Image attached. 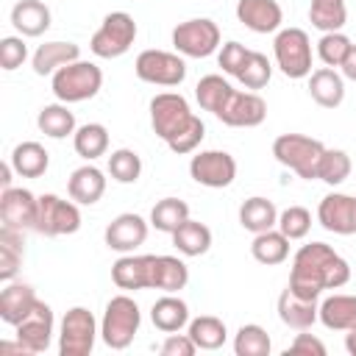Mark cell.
<instances>
[{
    "instance_id": "cell-3",
    "label": "cell",
    "mask_w": 356,
    "mask_h": 356,
    "mask_svg": "<svg viewBox=\"0 0 356 356\" xmlns=\"http://www.w3.org/2000/svg\"><path fill=\"white\" fill-rule=\"evenodd\" d=\"M323 153H325V145L320 139L306 136V134H281L273 142L275 161L284 164L286 170H292L303 181L317 178V167H320Z\"/></svg>"
},
{
    "instance_id": "cell-45",
    "label": "cell",
    "mask_w": 356,
    "mask_h": 356,
    "mask_svg": "<svg viewBox=\"0 0 356 356\" xmlns=\"http://www.w3.org/2000/svg\"><path fill=\"white\" fill-rule=\"evenodd\" d=\"M286 239H303L312 228V211L303 206H289L278 214V225H275Z\"/></svg>"
},
{
    "instance_id": "cell-11",
    "label": "cell",
    "mask_w": 356,
    "mask_h": 356,
    "mask_svg": "<svg viewBox=\"0 0 356 356\" xmlns=\"http://www.w3.org/2000/svg\"><path fill=\"white\" fill-rule=\"evenodd\" d=\"M81 228V211L78 203L70 197L58 195H39V214H36V228L42 236H67Z\"/></svg>"
},
{
    "instance_id": "cell-4",
    "label": "cell",
    "mask_w": 356,
    "mask_h": 356,
    "mask_svg": "<svg viewBox=\"0 0 356 356\" xmlns=\"http://www.w3.org/2000/svg\"><path fill=\"white\" fill-rule=\"evenodd\" d=\"M50 86H53V95L61 103H67V106L70 103H83V100H92L100 92V86H103V70L97 64H92V61L78 58V61L56 70Z\"/></svg>"
},
{
    "instance_id": "cell-5",
    "label": "cell",
    "mask_w": 356,
    "mask_h": 356,
    "mask_svg": "<svg viewBox=\"0 0 356 356\" xmlns=\"http://www.w3.org/2000/svg\"><path fill=\"white\" fill-rule=\"evenodd\" d=\"M139 323H142V312L136 300L128 295H114L106 303V312L100 320V339L111 350H125L139 334Z\"/></svg>"
},
{
    "instance_id": "cell-26",
    "label": "cell",
    "mask_w": 356,
    "mask_h": 356,
    "mask_svg": "<svg viewBox=\"0 0 356 356\" xmlns=\"http://www.w3.org/2000/svg\"><path fill=\"white\" fill-rule=\"evenodd\" d=\"M317 317L331 331H350V328H356V295H342V292L328 295L320 303Z\"/></svg>"
},
{
    "instance_id": "cell-28",
    "label": "cell",
    "mask_w": 356,
    "mask_h": 356,
    "mask_svg": "<svg viewBox=\"0 0 356 356\" xmlns=\"http://www.w3.org/2000/svg\"><path fill=\"white\" fill-rule=\"evenodd\" d=\"M11 25L19 36H42L50 28V8L42 0H19L11 8Z\"/></svg>"
},
{
    "instance_id": "cell-1",
    "label": "cell",
    "mask_w": 356,
    "mask_h": 356,
    "mask_svg": "<svg viewBox=\"0 0 356 356\" xmlns=\"http://www.w3.org/2000/svg\"><path fill=\"white\" fill-rule=\"evenodd\" d=\"M350 281V264L325 242L303 245L289 270V289L303 298H320L325 289H339Z\"/></svg>"
},
{
    "instance_id": "cell-43",
    "label": "cell",
    "mask_w": 356,
    "mask_h": 356,
    "mask_svg": "<svg viewBox=\"0 0 356 356\" xmlns=\"http://www.w3.org/2000/svg\"><path fill=\"white\" fill-rule=\"evenodd\" d=\"M348 175H350V156L345 150L325 147L320 167H317V178L328 186H339L342 181H348Z\"/></svg>"
},
{
    "instance_id": "cell-36",
    "label": "cell",
    "mask_w": 356,
    "mask_h": 356,
    "mask_svg": "<svg viewBox=\"0 0 356 356\" xmlns=\"http://www.w3.org/2000/svg\"><path fill=\"white\" fill-rule=\"evenodd\" d=\"M72 147L81 159L95 161L100 156H106L108 150V128L100 122H86L72 134Z\"/></svg>"
},
{
    "instance_id": "cell-21",
    "label": "cell",
    "mask_w": 356,
    "mask_h": 356,
    "mask_svg": "<svg viewBox=\"0 0 356 356\" xmlns=\"http://www.w3.org/2000/svg\"><path fill=\"white\" fill-rule=\"evenodd\" d=\"M106 192V175L103 170H97L95 164H83L78 170H72L70 181H67V195L78 203V206H95Z\"/></svg>"
},
{
    "instance_id": "cell-12",
    "label": "cell",
    "mask_w": 356,
    "mask_h": 356,
    "mask_svg": "<svg viewBox=\"0 0 356 356\" xmlns=\"http://www.w3.org/2000/svg\"><path fill=\"white\" fill-rule=\"evenodd\" d=\"M189 175L200 186L225 189L236 178V159L225 150H200L189 161Z\"/></svg>"
},
{
    "instance_id": "cell-29",
    "label": "cell",
    "mask_w": 356,
    "mask_h": 356,
    "mask_svg": "<svg viewBox=\"0 0 356 356\" xmlns=\"http://www.w3.org/2000/svg\"><path fill=\"white\" fill-rule=\"evenodd\" d=\"M239 225L250 234H261L278 225V209L270 197L253 195L239 206Z\"/></svg>"
},
{
    "instance_id": "cell-24",
    "label": "cell",
    "mask_w": 356,
    "mask_h": 356,
    "mask_svg": "<svg viewBox=\"0 0 356 356\" xmlns=\"http://www.w3.org/2000/svg\"><path fill=\"white\" fill-rule=\"evenodd\" d=\"M81 58V47L75 42H44L36 47L31 64L36 75H53L56 70L72 64Z\"/></svg>"
},
{
    "instance_id": "cell-42",
    "label": "cell",
    "mask_w": 356,
    "mask_h": 356,
    "mask_svg": "<svg viewBox=\"0 0 356 356\" xmlns=\"http://www.w3.org/2000/svg\"><path fill=\"white\" fill-rule=\"evenodd\" d=\"M108 175L117 184H136L142 175V159L131 147H120L108 156Z\"/></svg>"
},
{
    "instance_id": "cell-13",
    "label": "cell",
    "mask_w": 356,
    "mask_h": 356,
    "mask_svg": "<svg viewBox=\"0 0 356 356\" xmlns=\"http://www.w3.org/2000/svg\"><path fill=\"white\" fill-rule=\"evenodd\" d=\"M214 117L220 122L231 125V128H256L267 117V103L256 92H239V89H234L228 95V100L222 103V108Z\"/></svg>"
},
{
    "instance_id": "cell-18",
    "label": "cell",
    "mask_w": 356,
    "mask_h": 356,
    "mask_svg": "<svg viewBox=\"0 0 356 356\" xmlns=\"http://www.w3.org/2000/svg\"><path fill=\"white\" fill-rule=\"evenodd\" d=\"M236 19L253 33H275L284 22V8L278 0H239Z\"/></svg>"
},
{
    "instance_id": "cell-7",
    "label": "cell",
    "mask_w": 356,
    "mask_h": 356,
    "mask_svg": "<svg viewBox=\"0 0 356 356\" xmlns=\"http://www.w3.org/2000/svg\"><path fill=\"white\" fill-rule=\"evenodd\" d=\"M136 39V22L128 11H111L103 17L100 28L89 39V50L97 58H120L131 50Z\"/></svg>"
},
{
    "instance_id": "cell-8",
    "label": "cell",
    "mask_w": 356,
    "mask_h": 356,
    "mask_svg": "<svg viewBox=\"0 0 356 356\" xmlns=\"http://www.w3.org/2000/svg\"><path fill=\"white\" fill-rule=\"evenodd\" d=\"M97 334H100V328H97L95 314L86 306H72L61 320L58 353L61 356H89Z\"/></svg>"
},
{
    "instance_id": "cell-17",
    "label": "cell",
    "mask_w": 356,
    "mask_h": 356,
    "mask_svg": "<svg viewBox=\"0 0 356 356\" xmlns=\"http://www.w3.org/2000/svg\"><path fill=\"white\" fill-rule=\"evenodd\" d=\"M147 220L134 214V211H125V214H117L106 231H103V239L108 245V250H117V253H134L145 239H147Z\"/></svg>"
},
{
    "instance_id": "cell-22",
    "label": "cell",
    "mask_w": 356,
    "mask_h": 356,
    "mask_svg": "<svg viewBox=\"0 0 356 356\" xmlns=\"http://www.w3.org/2000/svg\"><path fill=\"white\" fill-rule=\"evenodd\" d=\"M36 292L31 284L22 281H6L3 292H0V320L8 325H17L22 317H28V312L36 306Z\"/></svg>"
},
{
    "instance_id": "cell-30",
    "label": "cell",
    "mask_w": 356,
    "mask_h": 356,
    "mask_svg": "<svg viewBox=\"0 0 356 356\" xmlns=\"http://www.w3.org/2000/svg\"><path fill=\"white\" fill-rule=\"evenodd\" d=\"M8 161H11V167H14L17 175H22V178H39L50 167V153L39 142H19L11 150Z\"/></svg>"
},
{
    "instance_id": "cell-15",
    "label": "cell",
    "mask_w": 356,
    "mask_h": 356,
    "mask_svg": "<svg viewBox=\"0 0 356 356\" xmlns=\"http://www.w3.org/2000/svg\"><path fill=\"white\" fill-rule=\"evenodd\" d=\"M53 309L44 300H36V306L28 312V317H22L14 325V331L17 339L28 348V353H44L53 339Z\"/></svg>"
},
{
    "instance_id": "cell-52",
    "label": "cell",
    "mask_w": 356,
    "mask_h": 356,
    "mask_svg": "<svg viewBox=\"0 0 356 356\" xmlns=\"http://www.w3.org/2000/svg\"><path fill=\"white\" fill-rule=\"evenodd\" d=\"M345 350H348L350 356H356V328H350V331L345 334Z\"/></svg>"
},
{
    "instance_id": "cell-14",
    "label": "cell",
    "mask_w": 356,
    "mask_h": 356,
    "mask_svg": "<svg viewBox=\"0 0 356 356\" xmlns=\"http://www.w3.org/2000/svg\"><path fill=\"white\" fill-rule=\"evenodd\" d=\"M317 222L339 236L356 234V195L328 192L317 206Z\"/></svg>"
},
{
    "instance_id": "cell-20",
    "label": "cell",
    "mask_w": 356,
    "mask_h": 356,
    "mask_svg": "<svg viewBox=\"0 0 356 356\" xmlns=\"http://www.w3.org/2000/svg\"><path fill=\"white\" fill-rule=\"evenodd\" d=\"M150 270H153V256H134L122 253L111 264V281L120 289H150Z\"/></svg>"
},
{
    "instance_id": "cell-37",
    "label": "cell",
    "mask_w": 356,
    "mask_h": 356,
    "mask_svg": "<svg viewBox=\"0 0 356 356\" xmlns=\"http://www.w3.org/2000/svg\"><path fill=\"white\" fill-rule=\"evenodd\" d=\"M309 22L323 33L342 31V25L348 22L345 0H312L309 3Z\"/></svg>"
},
{
    "instance_id": "cell-16",
    "label": "cell",
    "mask_w": 356,
    "mask_h": 356,
    "mask_svg": "<svg viewBox=\"0 0 356 356\" xmlns=\"http://www.w3.org/2000/svg\"><path fill=\"white\" fill-rule=\"evenodd\" d=\"M36 214H39V197L31 189L22 186H8L0 192V220L3 225L11 228H36Z\"/></svg>"
},
{
    "instance_id": "cell-10",
    "label": "cell",
    "mask_w": 356,
    "mask_h": 356,
    "mask_svg": "<svg viewBox=\"0 0 356 356\" xmlns=\"http://www.w3.org/2000/svg\"><path fill=\"white\" fill-rule=\"evenodd\" d=\"M134 72L139 81L153 83V86H178L186 78V61L178 53L142 50L134 61Z\"/></svg>"
},
{
    "instance_id": "cell-44",
    "label": "cell",
    "mask_w": 356,
    "mask_h": 356,
    "mask_svg": "<svg viewBox=\"0 0 356 356\" xmlns=\"http://www.w3.org/2000/svg\"><path fill=\"white\" fill-rule=\"evenodd\" d=\"M350 47H353V42L342 33V31H331V33H323L320 36V42H317V56H320V61L325 64V67H342V61H345V56L350 53Z\"/></svg>"
},
{
    "instance_id": "cell-51",
    "label": "cell",
    "mask_w": 356,
    "mask_h": 356,
    "mask_svg": "<svg viewBox=\"0 0 356 356\" xmlns=\"http://www.w3.org/2000/svg\"><path fill=\"white\" fill-rule=\"evenodd\" d=\"M11 172H14V167H11V161H6V164L0 167V186H3V189L11 186Z\"/></svg>"
},
{
    "instance_id": "cell-19",
    "label": "cell",
    "mask_w": 356,
    "mask_h": 356,
    "mask_svg": "<svg viewBox=\"0 0 356 356\" xmlns=\"http://www.w3.org/2000/svg\"><path fill=\"white\" fill-rule=\"evenodd\" d=\"M317 312H320V303H317L314 298H303V295L292 292L289 286L278 295V317H281L284 325H289V328H295V331L312 328V325L320 320Z\"/></svg>"
},
{
    "instance_id": "cell-48",
    "label": "cell",
    "mask_w": 356,
    "mask_h": 356,
    "mask_svg": "<svg viewBox=\"0 0 356 356\" xmlns=\"http://www.w3.org/2000/svg\"><path fill=\"white\" fill-rule=\"evenodd\" d=\"M161 356H195V350H197V345H195V339L189 337V334H167V339L161 342Z\"/></svg>"
},
{
    "instance_id": "cell-41",
    "label": "cell",
    "mask_w": 356,
    "mask_h": 356,
    "mask_svg": "<svg viewBox=\"0 0 356 356\" xmlns=\"http://www.w3.org/2000/svg\"><path fill=\"white\" fill-rule=\"evenodd\" d=\"M270 78H273V64H270V58H267L264 53H259V50H250V56H248L245 67L239 70L236 81H239L245 89L256 92V89H264V86L270 83Z\"/></svg>"
},
{
    "instance_id": "cell-49",
    "label": "cell",
    "mask_w": 356,
    "mask_h": 356,
    "mask_svg": "<svg viewBox=\"0 0 356 356\" xmlns=\"http://www.w3.org/2000/svg\"><path fill=\"white\" fill-rule=\"evenodd\" d=\"M289 353H303V356H325V345H323V339H317L314 334H309V328L306 331H300L295 339H292V345L286 348V356Z\"/></svg>"
},
{
    "instance_id": "cell-6",
    "label": "cell",
    "mask_w": 356,
    "mask_h": 356,
    "mask_svg": "<svg viewBox=\"0 0 356 356\" xmlns=\"http://www.w3.org/2000/svg\"><path fill=\"white\" fill-rule=\"evenodd\" d=\"M273 56L286 78L300 81L312 75V42L303 28H281L273 42Z\"/></svg>"
},
{
    "instance_id": "cell-25",
    "label": "cell",
    "mask_w": 356,
    "mask_h": 356,
    "mask_svg": "<svg viewBox=\"0 0 356 356\" xmlns=\"http://www.w3.org/2000/svg\"><path fill=\"white\" fill-rule=\"evenodd\" d=\"M150 320H153V325H156L159 331L175 334V331H181L184 325H189V306H186V300L178 298V292H164V295L153 303Z\"/></svg>"
},
{
    "instance_id": "cell-9",
    "label": "cell",
    "mask_w": 356,
    "mask_h": 356,
    "mask_svg": "<svg viewBox=\"0 0 356 356\" xmlns=\"http://www.w3.org/2000/svg\"><path fill=\"white\" fill-rule=\"evenodd\" d=\"M172 47L186 58H206L220 47V28L209 17H195L172 28Z\"/></svg>"
},
{
    "instance_id": "cell-2",
    "label": "cell",
    "mask_w": 356,
    "mask_h": 356,
    "mask_svg": "<svg viewBox=\"0 0 356 356\" xmlns=\"http://www.w3.org/2000/svg\"><path fill=\"white\" fill-rule=\"evenodd\" d=\"M150 125L159 139L178 156L195 153L206 136V125L200 117L192 114L189 103L178 92H159L150 100Z\"/></svg>"
},
{
    "instance_id": "cell-39",
    "label": "cell",
    "mask_w": 356,
    "mask_h": 356,
    "mask_svg": "<svg viewBox=\"0 0 356 356\" xmlns=\"http://www.w3.org/2000/svg\"><path fill=\"white\" fill-rule=\"evenodd\" d=\"M231 92H234V86L222 75H203L197 81V86H195V97H197L200 108L211 111V114H217L222 108V103L228 100Z\"/></svg>"
},
{
    "instance_id": "cell-40",
    "label": "cell",
    "mask_w": 356,
    "mask_h": 356,
    "mask_svg": "<svg viewBox=\"0 0 356 356\" xmlns=\"http://www.w3.org/2000/svg\"><path fill=\"white\" fill-rule=\"evenodd\" d=\"M270 348H273L270 334L261 325H256V323L239 325V331L234 337V353L236 356H267Z\"/></svg>"
},
{
    "instance_id": "cell-32",
    "label": "cell",
    "mask_w": 356,
    "mask_h": 356,
    "mask_svg": "<svg viewBox=\"0 0 356 356\" xmlns=\"http://www.w3.org/2000/svg\"><path fill=\"white\" fill-rule=\"evenodd\" d=\"M22 256H25V239L19 228L3 225L0 228V278L3 281H14L19 267H22Z\"/></svg>"
},
{
    "instance_id": "cell-34",
    "label": "cell",
    "mask_w": 356,
    "mask_h": 356,
    "mask_svg": "<svg viewBox=\"0 0 356 356\" xmlns=\"http://www.w3.org/2000/svg\"><path fill=\"white\" fill-rule=\"evenodd\" d=\"M289 242L278 228H270V231H261V234H253V245H250V253L259 264H267V267H275L281 261H286L289 256Z\"/></svg>"
},
{
    "instance_id": "cell-33",
    "label": "cell",
    "mask_w": 356,
    "mask_h": 356,
    "mask_svg": "<svg viewBox=\"0 0 356 356\" xmlns=\"http://www.w3.org/2000/svg\"><path fill=\"white\" fill-rule=\"evenodd\" d=\"M36 125L50 139H67V136H72L78 131L75 128V114L61 100L58 103H50V106H42L39 108V117H36Z\"/></svg>"
},
{
    "instance_id": "cell-47",
    "label": "cell",
    "mask_w": 356,
    "mask_h": 356,
    "mask_svg": "<svg viewBox=\"0 0 356 356\" xmlns=\"http://www.w3.org/2000/svg\"><path fill=\"white\" fill-rule=\"evenodd\" d=\"M25 58H28V47L22 42V36H3L0 39V67L6 72H14L17 67H22Z\"/></svg>"
},
{
    "instance_id": "cell-50",
    "label": "cell",
    "mask_w": 356,
    "mask_h": 356,
    "mask_svg": "<svg viewBox=\"0 0 356 356\" xmlns=\"http://www.w3.org/2000/svg\"><path fill=\"white\" fill-rule=\"evenodd\" d=\"M342 78H348V81H353L356 83V44L350 47V53L345 56V61H342Z\"/></svg>"
},
{
    "instance_id": "cell-46",
    "label": "cell",
    "mask_w": 356,
    "mask_h": 356,
    "mask_svg": "<svg viewBox=\"0 0 356 356\" xmlns=\"http://www.w3.org/2000/svg\"><path fill=\"white\" fill-rule=\"evenodd\" d=\"M248 56H250V50L242 44V42H236V39H231V42H225L222 47H220V56H217V64L222 67V72L225 75H239V70L245 67V61H248Z\"/></svg>"
},
{
    "instance_id": "cell-35",
    "label": "cell",
    "mask_w": 356,
    "mask_h": 356,
    "mask_svg": "<svg viewBox=\"0 0 356 356\" xmlns=\"http://www.w3.org/2000/svg\"><path fill=\"white\" fill-rule=\"evenodd\" d=\"M186 334L195 339L197 350H217V348H222L225 339H228L225 323H222L220 317H214V314H200V317L189 320V331H186Z\"/></svg>"
},
{
    "instance_id": "cell-27",
    "label": "cell",
    "mask_w": 356,
    "mask_h": 356,
    "mask_svg": "<svg viewBox=\"0 0 356 356\" xmlns=\"http://www.w3.org/2000/svg\"><path fill=\"white\" fill-rule=\"evenodd\" d=\"M189 284V267L178 256H153L150 289L159 292H181Z\"/></svg>"
},
{
    "instance_id": "cell-38",
    "label": "cell",
    "mask_w": 356,
    "mask_h": 356,
    "mask_svg": "<svg viewBox=\"0 0 356 356\" xmlns=\"http://www.w3.org/2000/svg\"><path fill=\"white\" fill-rule=\"evenodd\" d=\"M184 220H189V206L178 197H161L150 209V225L161 234H172Z\"/></svg>"
},
{
    "instance_id": "cell-23",
    "label": "cell",
    "mask_w": 356,
    "mask_h": 356,
    "mask_svg": "<svg viewBox=\"0 0 356 356\" xmlns=\"http://www.w3.org/2000/svg\"><path fill=\"white\" fill-rule=\"evenodd\" d=\"M309 95L323 108H337L345 100V78L334 67L312 70L309 75Z\"/></svg>"
},
{
    "instance_id": "cell-31",
    "label": "cell",
    "mask_w": 356,
    "mask_h": 356,
    "mask_svg": "<svg viewBox=\"0 0 356 356\" xmlns=\"http://www.w3.org/2000/svg\"><path fill=\"white\" fill-rule=\"evenodd\" d=\"M170 236H172L175 250L184 253V256H203V253H209V248H211V228H209L206 222L192 220V217L184 220Z\"/></svg>"
}]
</instances>
